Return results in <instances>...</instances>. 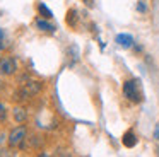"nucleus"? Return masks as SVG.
Here are the masks:
<instances>
[{
    "label": "nucleus",
    "mask_w": 159,
    "mask_h": 157,
    "mask_svg": "<svg viewBox=\"0 0 159 157\" xmlns=\"http://www.w3.org/2000/svg\"><path fill=\"white\" fill-rule=\"evenodd\" d=\"M4 87V82H2V78H0V89Z\"/></svg>",
    "instance_id": "15"
},
{
    "label": "nucleus",
    "mask_w": 159,
    "mask_h": 157,
    "mask_svg": "<svg viewBox=\"0 0 159 157\" xmlns=\"http://www.w3.org/2000/svg\"><path fill=\"white\" fill-rule=\"evenodd\" d=\"M121 142H123V145H125V147L132 149V147L137 145V137H135V133L132 132V130H128V132L123 135V140H121Z\"/></svg>",
    "instance_id": "7"
},
{
    "label": "nucleus",
    "mask_w": 159,
    "mask_h": 157,
    "mask_svg": "<svg viewBox=\"0 0 159 157\" xmlns=\"http://www.w3.org/2000/svg\"><path fill=\"white\" fill-rule=\"evenodd\" d=\"M24 138H26V128L24 126H16V128L9 133V145L19 147V145H22Z\"/></svg>",
    "instance_id": "2"
},
{
    "label": "nucleus",
    "mask_w": 159,
    "mask_h": 157,
    "mask_svg": "<svg viewBox=\"0 0 159 157\" xmlns=\"http://www.w3.org/2000/svg\"><path fill=\"white\" fill-rule=\"evenodd\" d=\"M2 38H4V31L0 29V41H2Z\"/></svg>",
    "instance_id": "14"
},
{
    "label": "nucleus",
    "mask_w": 159,
    "mask_h": 157,
    "mask_svg": "<svg viewBox=\"0 0 159 157\" xmlns=\"http://www.w3.org/2000/svg\"><path fill=\"white\" fill-rule=\"evenodd\" d=\"M145 9H147V7H145L144 2H139L137 3V10H139V12H145Z\"/></svg>",
    "instance_id": "11"
},
{
    "label": "nucleus",
    "mask_w": 159,
    "mask_h": 157,
    "mask_svg": "<svg viewBox=\"0 0 159 157\" xmlns=\"http://www.w3.org/2000/svg\"><path fill=\"white\" fill-rule=\"evenodd\" d=\"M154 137L159 140V123H157V126H156V132H154Z\"/></svg>",
    "instance_id": "12"
},
{
    "label": "nucleus",
    "mask_w": 159,
    "mask_h": 157,
    "mask_svg": "<svg viewBox=\"0 0 159 157\" xmlns=\"http://www.w3.org/2000/svg\"><path fill=\"white\" fill-rule=\"evenodd\" d=\"M41 91V82H29V84H26L24 87L21 89V99H28L31 97V96L38 94V92Z\"/></svg>",
    "instance_id": "4"
},
{
    "label": "nucleus",
    "mask_w": 159,
    "mask_h": 157,
    "mask_svg": "<svg viewBox=\"0 0 159 157\" xmlns=\"http://www.w3.org/2000/svg\"><path fill=\"white\" fill-rule=\"evenodd\" d=\"M38 10H39V14H43V16L46 17V19H52V17H53V12H52V10H50V9H48V7H46L43 2L38 5Z\"/></svg>",
    "instance_id": "10"
},
{
    "label": "nucleus",
    "mask_w": 159,
    "mask_h": 157,
    "mask_svg": "<svg viewBox=\"0 0 159 157\" xmlns=\"http://www.w3.org/2000/svg\"><path fill=\"white\" fill-rule=\"evenodd\" d=\"M2 48H4V46H2V43H0V50H2Z\"/></svg>",
    "instance_id": "16"
},
{
    "label": "nucleus",
    "mask_w": 159,
    "mask_h": 157,
    "mask_svg": "<svg viewBox=\"0 0 159 157\" xmlns=\"http://www.w3.org/2000/svg\"><path fill=\"white\" fill-rule=\"evenodd\" d=\"M16 70H17V63L14 58L5 56L4 60H0V74L2 75H12Z\"/></svg>",
    "instance_id": "3"
},
{
    "label": "nucleus",
    "mask_w": 159,
    "mask_h": 157,
    "mask_svg": "<svg viewBox=\"0 0 159 157\" xmlns=\"http://www.w3.org/2000/svg\"><path fill=\"white\" fill-rule=\"evenodd\" d=\"M4 111H5V108H4V104H2V102H0V114H2V116H4V114H5V113H4Z\"/></svg>",
    "instance_id": "13"
},
{
    "label": "nucleus",
    "mask_w": 159,
    "mask_h": 157,
    "mask_svg": "<svg viewBox=\"0 0 159 157\" xmlns=\"http://www.w3.org/2000/svg\"><path fill=\"white\" fill-rule=\"evenodd\" d=\"M123 96L132 102H140L144 99L142 94V87H140V80L137 78H130V80L123 82Z\"/></svg>",
    "instance_id": "1"
},
{
    "label": "nucleus",
    "mask_w": 159,
    "mask_h": 157,
    "mask_svg": "<svg viewBox=\"0 0 159 157\" xmlns=\"http://www.w3.org/2000/svg\"><path fill=\"white\" fill-rule=\"evenodd\" d=\"M115 41H116L118 46L125 48V50H128V48L134 46V38H132V34H127V33H120Z\"/></svg>",
    "instance_id": "6"
},
{
    "label": "nucleus",
    "mask_w": 159,
    "mask_h": 157,
    "mask_svg": "<svg viewBox=\"0 0 159 157\" xmlns=\"http://www.w3.org/2000/svg\"><path fill=\"white\" fill-rule=\"evenodd\" d=\"M14 119L17 123H24L28 121V111L24 108H16L14 109Z\"/></svg>",
    "instance_id": "8"
},
{
    "label": "nucleus",
    "mask_w": 159,
    "mask_h": 157,
    "mask_svg": "<svg viewBox=\"0 0 159 157\" xmlns=\"http://www.w3.org/2000/svg\"><path fill=\"white\" fill-rule=\"evenodd\" d=\"M34 24H36V27H38L39 31H43V33H50V34H53L57 31V26L55 24H52L48 19H41V17H38V19L34 20Z\"/></svg>",
    "instance_id": "5"
},
{
    "label": "nucleus",
    "mask_w": 159,
    "mask_h": 157,
    "mask_svg": "<svg viewBox=\"0 0 159 157\" xmlns=\"http://www.w3.org/2000/svg\"><path fill=\"white\" fill-rule=\"evenodd\" d=\"M67 24H69V26H75L77 24V10H69V12H67Z\"/></svg>",
    "instance_id": "9"
}]
</instances>
